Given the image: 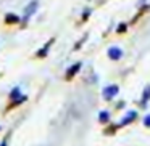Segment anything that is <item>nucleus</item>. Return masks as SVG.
<instances>
[{
	"label": "nucleus",
	"instance_id": "1",
	"mask_svg": "<svg viewBox=\"0 0 150 146\" xmlns=\"http://www.w3.org/2000/svg\"><path fill=\"white\" fill-rule=\"evenodd\" d=\"M37 5H39V2H37V0H33V2H31V3L28 5L26 11H24V18H23L24 23H26V21L29 20V18L33 16V15H34V11L37 10Z\"/></svg>",
	"mask_w": 150,
	"mask_h": 146
},
{
	"label": "nucleus",
	"instance_id": "2",
	"mask_svg": "<svg viewBox=\"0 0 150 146\" xmlns=\"http://www.w3.org/2000/svg\"><path fill=\"white\" fill-rule=\"evenodd\" d=\"M116 93H118V85H108V87L103 88V98L107 101H110Z\"/></svg>",
	"mask_w": 150,
	"mask_h": 146
},
{
	"label": "nucleus",
	"instance_id": "3",
	"mask_svg": "<svg viewBox=\"0 0 150 146\" xmlns=\"http://www.w3.org/2000/svg\"><path fill=\"white\" fill-rule=\"evenodd\" d=\"M108 56H110V59L116 61V59H120L121 56H123V52H121L120 48H116V47H111V48L108 50Z\"/></svg>",
	"mask_w": 150,
	"mask_h": 146
},
{
	"label": "nucleus",
	"instance_id": "4",
	"mask_svg": "<svg viewBox=\"0 0 150 146\" xmlns=\"http://www.w3.org/2000/svg\"><path fill=\"white\" fill-rule=\"evenodd\" d=\"M79 69H81V63H76V64H73L71 68L66 71V79H73V77H74V74L79 71Z\"/></svg>",
	"mask_w": 150,
	"mask_h": 146
},
{
	"label": "nucleus",
	"instance_id": "5",
	"mask_svg": "<svg viewBox=\"0 0 150 146\" xmlns=\"http://www.w3.org/2000/svg\"><path fill=\"white\" fill-rule=\"evenodd\" d=\"M136 116H137L136 111H131V112H129V114H126V117H124V119L121 120V125H126V124L132 122V120L136 119Z\"/></svg>",
	"mask_w": 150,
	"mask_h": 146
},
{
	"label": "nucleus",
	"instance_id": "6",
	"mask_svg": "<svg viewBox=\"0 0 150 146\" xmlns=\"http://www.w3.org/2000/svg\"><path fill=\"white\" fill-rule=\"evenodd\" d=\"M52 43H53V39L49 40V42L45 43V47H44L42 50H39V52H37V56H45V55H47V50H49V47L52 45Z\"/></svg>",
	"mask_w": 150,
	"mask_h": 146
},
{
	"label": "nucleus",
	"instance_id": "7",
	"mask_svg": "<svg viewBox=\"0 0 150 146\" xmlns=\"http://www.w3.org/2000/svg\"><path fill=\"white\" fill-rule=\"evenodd\" d=\"M150 98V85L145 88V92H144V96H142V106H145L147 104V100Z\"/></svg>",
	"mask_w": 150,
	"mask_h": 146
},
{
	"label": "nucleus",
	"instance_id": "8",
	"mask_svg": "<svg viewBox=\"0 0 150 146\" xmlns=\"http://www.w3.org/2000/svg\"><path fill=\"white\" fill-rule=\"evenodd\" d=\"M108 119H110V114H108L107 111H102V112H100V117H98V120H100L102 124H105V122H108Z\"/></svg>",
	"mask_w": 150,
	"mask_h": 146
},
{
	"label": "nucleus",
	"instance_id": "9",
	"mask_svg": "<svg viewBox=\"0 0 150 146\" xmlns=\"http://www.w3.org/2000/svg\"><path fill=\"white\" fill-rule=\"evenodd\" d=\"M5 21H7V23H18V21H20V18L15 16V15H7Z\"/></svg>",
	"mask_w": 150,
	"mask_h": 146
},
{
	"label": "nucleus",
	"instance_id": "10",
	"mask_svg": "<svg viewBox=\"0 0 150 146\" xmlns=\"http://www.w3.org/2000/svg\"><path fill=\"white\" fill-rule=\"evenodd\" d=\"M10 96H11V100H16V98L20 96V88H15V90L10 93Z\"/></svg>",
	"mask_w": 150,
	"mask_h": 146
},
{
	"label": "nucleus",
	"instance_id": "11",
	"mask_svg": "<svg viewBox=\"0 0 150 146\" xmlns=\"http://www.w3.org/2000/svg\"><path fill=\"white\" fill-rule=\"evenodd\" d=\"M144 124H145V127H150V114L145 117V120H144Z\"/></svg>",
	"mask_w": 150,
	"mask_h": 146
},
{
	"label": "nucleus",
	"instance_id": "12",
	"mask_svg": "<svg viewBox=\"0 0 150 146\" xmlns=\"http://www.w3.org/2000/svg\"><path fill=\"white\" fill-rule=\"evenodd\" d=\"M124 29H126V24H121V26H120V29H118V32H123Z\"/></svg>",
	"mask_w": 150,
	"mask_h": 146
},
{
	"label": "nucleus",
	"instance_id": "13",
	"mask_svg": "<svg viewBox=\"0 0 150 146\" xmlns=\"http://www.w3.org/2000/svg\"><path fill=\"white\" fill-rule=\"evenodd\" d=\"M89 13H91V11H89V10H86V11H84V20H87V16H89Z\"/></svg>",
	"mask_w": 150,
	"mask_h": 146
},
{
	"label": "nucleus",
	"instance_id": "14",
	"mask_svg": "<svg viewBox=\"0 0 150 146\" xmlns=\"http://www.w3.org/2000/svg\"><path fill=\"white\" fill-rule=\"evenodd\" d=\"M2 146H7V140H4V141H2Z\"/></svg>",
	"mask_w": 150,
	"mask_h": 146
}]
</instances>
